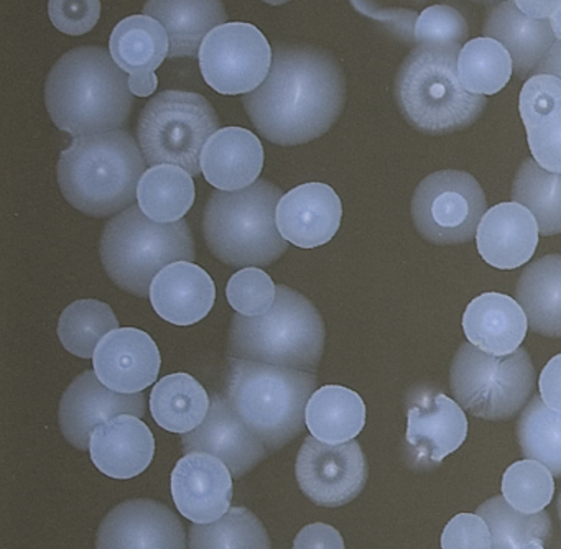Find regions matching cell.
Wrapping results in <instances>:
<instances>
[{"instance_id":"obj_16","label":"cell","mask_w":561,"mask_h":549,"mask_svg":"<svg viewBox=\"0 0 561 549\" xmlns=\"http://www.w3.org/2000/svg\"><path fill=\"white\" fill-rule=\"evenodd\" d=\"M146 413L144 393L124 394L101 384L96 371L88 370L75 378L60 401L61 431L71 446L90 450L91 434L101 423L119 414L142 418Z\"/></svg>"},{"instance_id":"obj_8","label":"cell","mask_w":561,"mask_h":549,"mask_svg":"<svg viewBox=\"0 0 561 549\" xmlns=\"http://www.w3.org/2000/svg\"><path fill=\"white\" fill-rule=\"evenodd\" d=\"M101 260L110 278L124 291L146 298L153 278L173 262H195L192 230L185 220L160 224L140 206H130L104 227Z\"/></svg>"},{"instance_id":"obj_39","label":"cell","mask_w":561,"mask_h":549,"mask_svg":"<svg viewBox=\"0 0 561 549\" xmlns=\"http://www.w3.org/2000/svg\"><path fill=\"white\" fill-rule=\"evenodd\" d=\"M488 523L492 549H515L531 539L547 542L551 536V519L547 512L522 513L504 495L492 496L476 510Z\"/></svg>"},{"instance_id":"obj_43","label":"cell","mask_w":561,"mask_h":549,"mask_svg":"<svg viewBox=\"0 0 561 549\" xmlns=\"http://www.w3.org/2000/svg\"><path fill=\"white\" fill-rule=\"evenodd\" d=\"M363 15L386 25L403 42L413 43V32L425 0H351Z\"/></svg>"},{"instance_id":"obj_20","label":"cell","mask_w":561,"mask_h":549,"mask_svg":"<svg viewBox=\"0 0 561 549\" xmlns=\"http://www.w3.org/2000/svg\"><path fill=\"white\" fill-rule=\"evenodd\" d=\"M343 219L336 191L324 183H305L282 196L275 210L278 232L298 249H317L330 242Z\"/></svg>"},{"instance_id":"obj_48","label":"cell","mask_w":561,"mask_h":549,"mask_svg":"<svg viewBox=\"0 0 561 549\" xmlns=\"http://www.w3.org/2000/svg\"><path fill=\"white\" fill-rule=\"evenodd\" d=\"M515 5L531 19L550 20L561 0H514Z\"/></svg>"},{"instance_id":"obj_42","label":"cell","mask_w":561,"mask_h":549,"mask_svg":"<svg viewBox=\"0 0 561 549\" xmlns=\"http://www.w3.org/2000/svg\"><path fill=\"white\" fill-rule=\"evenodd\" d=\"M469 26L465 16L449 5H432L420 12L413 32L416 45L465 46Z\"/></svg>"},{"instance_id":"obj_3","label":"cell","mask_w":561,"mask_h":549,"mask_svg":"<svg viewBox=\"0 0 561 549\" xmlns=\"http://www.w3.org/2000/svg\"><path fill=\"white\" fill-rule=\"evenodd\" d=\"M146 164L139 141L127 131L77 137L61 151L58 184L68 203L81 213L114 216L136 204Z\"/></svg>"},{"instance_id":"obj_23","label":"cell","mask_w":561,"mask_h":549,"mask_svg":"<svg viewBox=\"0 0 561 549\" xmlns=\"http://www.w3.org/2000/svg\"><path fill=\"white\" fill-rule=\"evenodd\" d=\"M518 111L534 160L561 173V79L534 75L520 91Z\"/></svg>"},{"instance_id":"obj_44","label":"cell","mask_w":561,"mask_h":549,"mask_svg":"<svg viewBox=\"0 0 561 549\" xmlns=\"http://www.w3.org/2000/svg\"><path fill=\"white\" fill-rule=\"evenodd\" d=\"M48 15L55 28L71 36L84 35L98 25L100 0H50Z\"/></svg>"},{"instance_id":"obj_34","label":"cell","mask_w":561,"mask_h":549,"mask_svg":"<svg viewBox=\"0 0 561 549\" xmlns=\"http://www.w3.org/2000/svg\"><path fill=\"white\" fill-rule=\"evenodd\" d=\"M511 196L534 214L541 236L561 233V173L528 158L515 173Z\"/></svg>"},{"instance_id":"obj_33","label":"cell","mask_w":561,"mask_h":549,"mask_svg":"<svg viewBox=\"0 0 561 549\" xmlns=\"http://www.w3.org/2000/svg\"><path fill=\"white\" fill-rule=\"evenodd\" d=\"M137 199L144 214L156 222H179L195 203L193 176L176 164H157L140 178Z\"/></svg>"},{"instance_id":"obj_4","label":"cell","mask_w":561,"mask_h":549,"mask_svg":"<svg viewBox=\"0 0 561 549\" xmlns=\"http://www.w3.org/2000/svg\"><path fill=\"white\" fill-rule=\"evenodd\" d=\"M225 397L239 420L272 453L300 436L318 375L264 362L228 358Z\"/></svg>"},{"instance_id":"obj_49","label":"cell","mask_w":561,"mask_h":549,"mask_svg":"<svg viewBox=\"0 0 561 549\" xmlns=\"http://www.w3.org/2000/svg\"><path fill=\"white\" fill-rule=\"evenodd\" d=\"M535 75H553L561 79V42L557 39L551 46L550 53L547 58L543 59L540 66H538Z\"/></svg>"},{"instance_id":"obj_5","label":"cell","mask_w":561,"mask_h":549,"mask_svg":"<svg viewBox=\"0 0 561 549\" xmlns=\"http://www.w3.org/2000/svg\"><path fill=\"white\" fill-rule=\"evenodd\" d=\"M461 46L416 45L396 78V101L405 121L428 135L465 130L485 108V95L471 94L458 76Z\"/></svg>"},{"instance_id":"obj_21","label":"cell","mask_w":561,"mask_h":549,"mask_svg":"<svg viewBox=\"0 0 561 549\" xmlns=\"http://www.w3.org/2000/svg\"><path fill=\"white\" fill-rule=\"evenodd\" d=\"M538 233L534 214L514 201L488 209L479 222L476 240L484 262L495 268L514 270L530 262Z\"/></svg>"},{"instance_id":"obj_27","label":"cell","mask_w":561,"mask_h":549,"mask_svg":"<svg viewBox=\"0 0 561 549\" xmlns=\"http://www.w3.org/2000/svg\"><path fill=\"white\" fill-rule=\"evenodd\" d=\"M466 338L485 354L511 355L520 348L528 319L517 299L502 293H484L469 302L462 316Z\"/></svg>"},{"instance_id":"obj_13","label":"cell","mask_w":561,"mask_h":549,"mask_svg":"<svg viewBox=\"0 0 561 549\" xmlns=\"http://www.w3.org/2000/svg\"><path fill=\"white\" fill-rule=\"evenodd\" d=\"M295 472L301 492L311 502L337 508L359 496L366 487L369 467L357 441L328 444L308 436L298 450Z\"/></svg>"},{"instance_id":"obj_6","label":"cell","mask_w":561,"mask_h":549,"mask_svg":"<svg viewBox=\"0 0 561 549\" xmlns=\"http://www.w3.org/2000/svg\"><path fill=\"white\" fill-rule=\"evenodd\" d=\"M327 329L313 302L287 285L262 316L236 312L228 334V354L242 361L317 374L323 357Z\"/></svg>"},{"instance_id":"obj_53","label":"cell","mask_w":561,"mask_h":549,"mask_svg":"<svg viewBox=\"0 0 561 549\" xmlns=\"http://www.w3.org/2000/svg\"><path fill=\"white\" fill-rule=\"evenodd\" d=\"M471 2H476V3H501V2H505V0H471Z\"/></svg>"},{"instance_id":"obj_19","label":"cell","mask_w":561,"mask_h":549,"mask_svg":"<svg viewBox=\"0 0 561 549\" xmlns=\"http://www.w3.org/2000/svg\"><path fill=\"white\" fill-rule=\"evenodd\" d=\"M93 364L101 384L117 393L134 394L156 384L162 357L147 332L117 328L98 344Z\"/></svg>"},{"instance_id":"obj_38","label":"cell","mask_w":561,"mask_h":549,"mask_svg":"<svg viewBox=\"0 0 561 549\" xmlns=\"http://www.w3.org/2000/svg\"><path fill=\"white\" fill-rule=\"evenodd\" d=\"M517 441L525 459L538 460L561 477V413L531 398L517 421Z\"/></svg>"},{"instance_id":"obj_9","label":"cell","mask_w":561,"mask_h":549,"mask_svg":"<svg viewBox=\"0 0 561 549\" xmlns=\"http://www.w3.org/2000/svg\"><path fill=\"white\" fill-rule=\"evenodd\" d=\"M218 130V114L205 95L172 89L147 102L137 138L147 167L176 164L198 176L203 148Z\"/></svg>"},{"instance_id":"obj_46","label":"cell","mask_w":561,"mask_h":549,"mask_svg":"<svg viewBox=\"0 0 561 549\" xmlns=\"http://www.w3.org/2000/svg\"><path fill=\"white\" fill-rule=\"evenodd\" d=\"M294 549H346L344 539L336 528L327 523H311L305 526L297 538Z\"/></svg>"},{"instance_id":"obj_28","label":"cell","mask_w":561,"mask_h":549,"mask_svg":"<svg viewBox=\"0 0 561 549\" xmlns=\"http://www.w3.org/2000/svg\"><path fill=\"white\" fill-rule=\"evenodd\" d=\"M144 15L159 20L170 38L169 58H193L206 36L228 20L221 0H147Z\"/></svg>"},{"instance_id":"obj_22","label":"cell","mask_w":561,"mask_h":549,"mask_svg":"<svg viewBox=\"0 0 561 549\" xmlns=\"http://www.w3.org/2000/svg\"><path fill=\"white\" fill-rule=\"evenodd\" d=\"M94 466L113 479H133L146 472L156 454L152 431L140 418L119 414L94 427L90 439Z\"/></svg>"},{"instance_id":"obj_24","label":"cell","mask_w":561,"mask_h":549,"mask_svg":"<svg viewBox=\"0 0 561 549\" xmlns=\"http://www.w3.org/2000/svg\"><path fill=\"white\" fill-rule=\"evenodd\" d=\"M211 275L193 262H173L153 278L150 301L160 318L175 325H192L205 319L215 306Z\"/></svg>"},{"instance_id":"obj_35","label":"cell","mask_w":561,"mask_h":549,"mask_svg":"<svg viewBox=\"0 0 561 549\" xmlns=\"http://www.w3.org/2000/svg\"><path fill=\"white\" fill-rule=\"evenodd\" d=\"M512 72L514 62L507 49L488 36L469 39L459 52V81L471 94H497L511 81Z\"/></svg>"},{"instance_id":"obj_25","label":"cell","mask_w":561,"mask_h":549,"mask_svg":"<svg viewBox=\"0 0 561 549\" xmlns=\"http://www.w3.org/2000/svg\"><path fill=\"white\" fill-rule=\"evenodd\" d=\"M264 160V147L257 135L248 128L226 127L206 141L202 171L216 190H244L257 181Z\"/></svg>"},{"instance_id":"obj_45","label":"cell","mask_w":561,"mask_h":549,"mask_svg":"<svg viewBox=\"0 0 561 549\" xmlns=\"http://www.w3.org/2000/svg\"><path fill=\"white\" fill-rule=\"evenodd\" d=\"M442 549H492L491 529L478 513H459L443 531Z\"/></svg>"},{"instance_id":"obj_54","label":"cell","mask_w":561,"mask_h":549,"mask_svg":"<svg viewBox=\"0 0 561 549\" xmlns=\"http://www.w3.org/2000/svg\"><path fill=\"white\" fill-rule=\"evenodd\" d=\"M558 513H560V519H561V492H560V496H558Z\"/></svg>"},{"instance_id":"obj_30","label":"cell","mask_w":561,"mask_h":549,"mask_svg":"<svg viewBox=\"0 0 561 549\" xmlns=\"http://www.w3.org/2000/svg\"><path fill=\"white\" fill-rule=\"evenodd\" d=\"M110 52L129 78H152L169 58V33L152 16H127L111 33Z\"/></svg>"},{"instance_id":"obj_32","label":"cell","mask_w":561,"mask_h":549,"mask_svg":"<svg viewBox=\"0 0 561 549\" xmlns=\"http://www.w3.org/2000/svg\"><path fill=\"white\" fill-rule=\"evenodd\" d=\"M211 400L208 391L188 374H172L159 380L150 394V411L160 427L186 434L208 416Z\"/></svg>"},{"instance_id":"obj_36","label":"cell","mask_w":561,"mask_h":549,"mask_svg":"<svg viewBox=\"0 0 561 549\" xmlns=\"http://www.w3.org/2000/svg\"><path fill=\"white\" fill-rule=\"evenodd\" d=\"M188 549H272V542L254 512L234 506L216 522L192 525Z\"/></svg>"},{"instance_id":"obj_11","label":"cell","mask_w":561,"mask_h":549,"mask_svg":"<svg viewBox=\"0 0 561 549\" xmlns=\"http://www.w3.org/2000/svg\"><path fill=\"white\" fill-rule=\"evenodd\" d=\"M488 213L481 184L466 171L443 170L426 176L412 197V219L423 239L455 245L474 239Z\"/></svg>"},{"instance_id":"obj_51","label":"cell","mask_w":561,"mask_h":549,"mask_svg":"<svg viewBox=\"0 0 561 549\" xmlns=\"http://www.w3.org/2000/svg\"><path fill=\"white\" fill-rule=\"evenodd\" d=\"M515 549H545V546L541 539H531V541L525 542V545L518 546Z\"/></svg>"},{"instance_id":"obj_18","label":"cell","mask_w":561,"mask_h":549,"mask_svg":"<svg viewBox=\"0 0 561 549\" xmlns=\"http://www.w3.org/2000/svg\"><path fill=\"white\" fill-rule=\"evenodd\" d=\"M176 508L193 523L216 522L231 510L232 473L208 453H192L179 460L172 472Z\"/></svg>"},{"instance_id":"obj_7","label":"cell","mask_w":561,"mask_h":549,"mask_svg":"<svg viewBox=\"0 0 561 549\" xmlns=\"http://www.w3.org/2000/svg\"><path fill=\"white\" fill-rule=\"evenodd\" d=\"M282 196L268 180L244 190L215 191L203 214V233L216 259L236 268L277 262L288 249L275 220Z\"/></svg>"},{"instance_id":"obj_15","label":"cell","mask_w":561,"mask_h":549,"mask_svg":"<svg viewBox=\"0 0 561 549\" xmlns=\"http://www.w3.org/2000/svg\"><path fill=\"white\" fill-rule=\"evenodd\" d=\"M185 528L169 506L150 499L114 506L98 529L96 549H185Z\"/></svg>"},{"instance_id":"obj_52","label":"cell","mask_w":561,"mask_h":549,"mask_svg":"<svg viewBox=\"0 0 561 549\" xmlns=\"http://www.w3.org/2000/svg\"><path fill=\"white\" fill-rule=\"evenodd\" d=\"M262 2L268 3V5H282V3L290 2V0H262Z\"/></svg>"},{"instance_id":"obj_12","label":"cell","mask_w":561,"mask_h":549,"mask_svg":"<svg viewBox=\"0 0 561 549\" xmlns=\"http://www.w3.org/2000/svg\"><path fill=\"white\" fill-rule=\"evenodd\" d=\"M272 52L264 33L251 23L234 22L213 30L199 48L206 84L225 95L255 91L271 71Z\"/></svg>"},{"instance_id":"obj_37","label":"cell","mask_w":561,"mask_h":549,"mask_svg":"<svg viewBox=\"0 0 561 549\" xmlns=\"http://www.w3.org/2000/svg\"><path fill=\"white\" fill-rule=\"evenodd\" d=\"M117 328L119 321L107 302L80 299L61 312L58 338L70 354L91 358L103 338Z\"/></svg>"},{"instance_id":"obj_40","label":"cell","mask_w":561,"mask_h":549,"mask_svg":"<svg viewBox=\"0 0 561 549\" xmlns=\"http://www.w3.org/2000/svg\"><path fill=\"white\" fill-rule=\"evenodd\" d=\"M553 493V473L538 460H518L502 477V495L522 513L543 512Z\"/></svg>"},{"instance_id":"obj_2","label":"cell","mask_w":561,"mask_h":549,"mask_svg":"<svg viewBox=\"0 0 561 549\" xmlns=\"http://www.w3.org/2000/svg\"><path fill=\"white\" fill-rule=\"evenodd\" d=\"M45 104L54 124L77 138L121 130L133 112L134 94L129 76L110 49L80 46L48 72Z\"/></svg>"},{"instance_id":"obj_14","label":"cell","mask_w":561,"mask_h":549,"mask_svg":"<svg viewBox=\"0 0 561 549\" xmlns=\"http://www.w3.org/2000/svg\"><path fill=\"white\" fill-rule=\"evenodd\" d=\"M405 454L415 469H433L459 449L468 436V418L458 401L432 387L407 397Z\"/></svg>"},{"instance_id":"obj_31","label":"cell","mask_w":561,"mask_h":549,"mask_svg":"<svg viewBox=\"0 0 561 549\" xmlns=\"http://www.w3.org/2000/svg\"><path fill=\"white\" fill-rule=\"evenodd\" d=\"M308 430L321 443L353 441L366 424V404L356 391L341 385L318 388L307 404Z\"/></svg>"},{"instance_id":"obj_47","label":"cell","mask_w":561,"mask_h":549,"mask_svg":"<svg viewBox=\"0 0 561 549\" xmlns=\"http://www.w3.org/2000/svg\"><path fill=\"white\" fill-rule=\"evenodd\" d=\"M540 397L547 407L561 413V354L554 355L538 378Z\"/></svg>"},{"instance_id":"obj_29","label":"cell","mask_w":561,"mask_h":549,"mask_svg":"<svg viewBox=\"0 0 561 549\" xmlns=\"http://www.w3.org/2000/svg\"><path fill=\"white\" fill-rule=\"evenodd\" d=\"M515 299L528 328L545 338H561V255L541 256L522 272Z\"/></svg>"},{"instance_id":"obj_50","label":"cell","mask_w":561,"mask_h":549,"mask_svg":"<svg viewBox=\"0 0 561 549\" xmlns=\"http://www.w3.org/2000/svg\"><path fill=\"white\" fill-rule=\"evenodd\" d=\"M551 28H553L554 36L561 42V3L554 10L553 15L550 16Z\"/></svg>"},{"instance_id":"obj_41","label":"cell","mask_w":561,"mask_h":549,"mask_svg":"<svg viewBox=\"0 0 561 549\" xmlns=\"http://www.w3.org/2000/svg\"><path fill=\"white\" fill-rule=\"evenodd\" d=\"M226 296L229 305L239 314L262 316L274 306L277 299V286L264 270L259 266H248L231 276Z\"/></svg>"},{"instance_id":"obj_26","label":"cell","mask_w":561,"mask_h":549,"mask_svg":"<svg viewBox=\"0 0 561 549\" xmlns=\"http://www.w3.org/2000/svg\"><path fill=\"white\" fill-rule=\"evenodd\" d=\"M484 36L501 43L514 62L518 78L537 71L557 42L550 20L525 15L514 0H505L489 10L484 20Z\"/></svg>"},{"instance_id":"obj_17","label":"cell","mask_w":561,"mask_h":549,"mask_svg":"<svg viewBox=\"0 0 561 549\" xmlns=\"http://www.w3.org/2000/svg\"><path fill=\"white\" fill-rule=\"evenodd\" d=\"M185 454L208 453L221 459L234 479L251 472L271 456L264 443L244 426L225 394H215L208 416L192 433L183 434Z\"/></svg>"},{"instance_id":"obj_1","label":"cell","mask_w":561,"mask_h":549,"mask_svg":"<svg viewBox=\"0 0 561 549\" xmlns=\"http://www.w3.org/2000/svg\"><path fill=\"white\" fill-rule=\"evenodd\" d=\"M344 102L346 78L340 62L308 45H278L265 81L242 95L254 127L280 147L310 144L327 134Z\"/></svg>"},{"instance_id":"obj_10","label":"cell","mask_w":561,"mask_h":549,"mask_svg":"<svg viewBox=\"0 0 561 549\" xmlns=\"http://www.w3.org/2000/svg\"><path fill=\"white\" fill-rule=\"evenodd\" d=\"M449 387L472 416L512 420L534 394L535 367L524 347L499 357L465 342L453 358Z\"/></svg>"}]
</instances>
